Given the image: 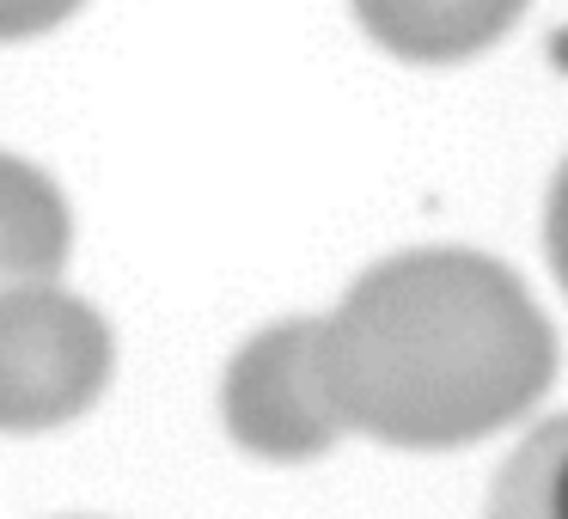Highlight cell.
<instances>
[{
	"instance_id": "cell-3",
	"label": "cell",
	"mask_w": 568,
	"mask_h": 519,
	"mask_svg": "<svg viewBox=\"0 0 568 519\" xmlns=\"http://www.w3.org/2000/svg\"><path fill=\"white\" fill-rule=\"evenodd\" d=\"M226 434L245 452L275 458V465H300L336 446L343 416L331 404L318 360V318H287L275 330L251 336L226 367Z\"/></svg>"
},
{
	"instance_id": "cell-8",
	"label": "cell",
	"mask_w": 568,
	"mask_h": 519,
	"mask_svg": "<svg viewBox=\"0 0 568 519\" xmlns=\"http://www.w3.org/2000/svg\"><path fill=\"white\" fill-rule=\"evenodd\" d=\"M544 251H550V269L556 282L568 287V160L550 184V208H544Z\"/></svg>"
},
{
	"instance_id": "cell-6",
	"label": "cell",
	"mask_w": 568,
	"mask_h": 519,
	"mask_svg": "<svg viewBox=\"0 0 568 519\" xmlns=\"http://www.w3.org/2000/svg\"><path fill=\"white\" fill-rule=\"evenodd\" d=\"M483 519H568V409L550 416L501 465Z\"/></svg>"
},
{
	"instance_id": "cell-1",
	"label": "cell",
	"mask_w": 568,
	"mask_h": 519,
	"mask_svg": "<svg viewBox=\"0 0 568 519\" xmlns=\"http://www.w3.org/2000/svg\"><path fill=\"white\" fill-rule=\"evenodd\" d=\"M343 428L440 452L526 416L556 379V336L526 282L483 251L385 257L318 318Z\"/></svg>"
},
{
	"instance_id": "cell-4",
	"label": "cell",
	"mask_w": 568,
	"mask_h": 519,
	"mask_svg": "<svg viewBox=\"0 0 568 519\" xmlns=\"http://www.w3.org/2000/svg\"><path fill=\"white\" fill-rule=\"evenodd\" d=\"M348 7H355L361 31L404 62L483 55L526 13V0H348Z\"/></svg>"
},
{
	"instance_id": "cell-7",
	"label": "cell",
	"mask_w": 568,
	"mask_h": 519,
	"mask_svg": "<svg viewBox=\"0 0 568 519\" xmlns=\"http://www.w3.org/2000/svg\"><path fill=\"white\" fill-rule=\"evenodd\" d=\"M87 0H0V43H19V38H43L55 31L62 19H74Z\"/></svg>"
},
{
	"instance_id": "cell-2",
	"label": "cell",
	"mask_w": 568,
	"mask_h": 519,
	"mask_svg": "<svg viewBox=\"0 0 568 519\" xmlns=\"http://www.w3.org/2000/svg\"><path fill=\"white\" fill-rule=\"evenodd\" d=\"M116 367L111 324L62 287L0 294V434H43L87 416Z\"/></svg>"
},
{
	"instance_id": "cell-5",
	"label": "cell",
	"mask_w": 568,
	"mask_h": 519,
	"mask_svg": "<svg viewBox=\"0 0 568 519\" xmlns=\"http://www.w3.org/2000/svg\"><path fill=\"white\" fill-rule=\"evenodd\" d=\"M74 221L68 202L38 165L0 153V294L7 287H38L68 263Z\"/></svg>"
}]
</instances>
